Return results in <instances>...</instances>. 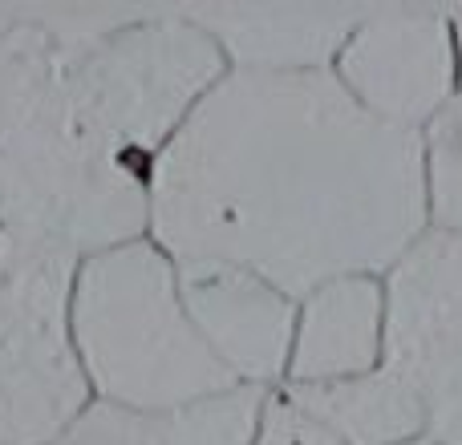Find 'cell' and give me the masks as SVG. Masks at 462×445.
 I'll list each match as a JSON object with an SVG mask.
<instances>
[{"label": "cell", "instance_id": "cell-1", "mask_svg": "<svg viewBox=\"0 0 462 445\" xmlns=\"http://www.w3.org/2000/svg\"><path fill=\"white\" fill-rule=\"evenodd\" d=\"M430 231L422 134L374 118L333 69L244 73L199 102L151 167V239L304 300L390 276Z\"/></svg>", "mask_w": 462, "mask_h": 445}, {"label": "cell", "instance_id": "cell-2", "mask_svg": "<svg viewBox=\"0 0 462 445\" xmlns=\"http://www.w3.org/2000/svg\"><path fill=\"white\" fill-rule=\"evenodd\" d=\"M0 231L78 259L151 235V175L89 138L65 53L24 8H0Z\"/></svg>", "mask_w": 462, "mask_h": 445}, {"label": "cell", "instance_id": "cell-3", "mask_svg": "<svg viewBox=\"0 0 462 445\" xmlns=\"http://www.w3.org/2000/svg\"><path fill=\"white\" fill-rule=\"evenodd\" d=\"M69 344L89 397L134 413H171L239 389L195 332L175 259L151 235L78 263Z\"/></svg>", "mask_w": 462, "mask_h": 445}, {"label": "cell", "instance_id": "cell-4", "mask_svg": "<svg viewBox=\"0 0 462 445\" xmlns=\"http://www.w3.org/2000/svg\"><path fill=\"white\" fill-rule=\"evenodd\" d=\"M224 73L219 45L183 8H143L122 29L65 53V86L81 126L143 175Z\"/></svg>", "mask_w": 462, "mask_h": 445}, {"label": "cell", "instance_id": "cell-5", "mask_svg": "<svg viewBox=\"0 0 462 445\" xmlns=\"http://www.w3.org/2000/svg\"><path fill=\"white\" fill-rule=\"evenodd\" d=\"M78 263L0 231V445H49L89 405L69 344Z\"/></svg>", "mask_w": 462, "mask_h": 445}, {"label": "cell", "instance_id": "cell-6", "mask_svg": "<svg viewBox=\"0 0 462 445\" xmlns=\"http://www.w3.org/2000/svg\"><path fill=\"white\" fill-rule=\"evenodd\" d=\"M385 365L426 405V438L462 445V235L426 231L385 276Z\"/></svg>", "mask_w": 462, "mask_h": 445}, {"label": "cell", "instance_id": "cell-7", "mask_svg": "<svg viewBox=\"0 0 462 445\" xmlns=\"http://www.w3.org/2000/svg\"><path fill=\"white\" fill-rule=\"evenodd\" d=\"M333 73L374 118L426 134L462 94L450 8H365Z\"/></svg>", "mask_w": 462, "mask_h": 445}, {"label": "cell", "instance_id": "cell-8", "mask_svg": "<svg viewBox=\"0 0 462 445\" xmlns=\"http://www.w3.org/2000/svg\"><path fill=\"white\" fill-rule=\"evenodd\" d=\"M179 295L216 360L244 389H284L296 300L263 276L224 259H175Z\"/></svg>", "mask_w": 462, "mask_h": 445}, {"label": "cell", "instance_id": "cell-9", "mask_svg": "<svg viewBox=\"0 0 462 445\" xmlns=\"http://www.w3.org/2000/svg\"><path fill=\"white\" fill-rule=\"evenodd\" d=\"M390 341L382 276H341L296 300V332L284 389H312L377 373Z\"/></svg>", "mask_w": 462, "mask_h": 445}, {"label": "cell", "instance_id": "cell-10", "mask_svg": "<svg viewBox=\"0 0 462 445\" xmlns=\"http://www.w3.org/2000/svg\"><path fill=\"white\" fill-rule=\"evenodd\" d=\"M219 45L227 69L312 73L333 69L365 8L312 5H191L183 8Z\"/></svg>", "mask_w": 462, "mask_h": 445}, {"label": "cell", "instance_id": "cell-11", "mask_svg": "<svg viewBox=\"0 0 462 445\" xmlns=\"http://www.w3.org/2000/svg\"><path fill=\"white\" fill-rule=\"evenodd\" d=\"M345 445H406L426 438V405L414 385L390 365L312 389H284Z\"/></svg>", "mask_w": 462, "mask_h": 445}, {"label": "cell", "instance_id": "cell-12", "mask_svg": "<svg viewBox=\"0 0 462 445\" xmlns=\"http://www.w3.org/2000/svg\"><path fill=\"white\" fill-rule=\"evenodd\" d=\"M263 389H231L171 413H134L126 445H252Z\"/></svg>", "mask_w": 462, "mask_h": 445}, {"label": "cell", "instance_id": "cell-13", "mask_svg": "<svg viewBox=\"0 0 462 445\" xmlns=\"http://www.w3.org/2000/svg\"><path fill=\"white\" fill-rule=\"evenodd\" d=\"M426 150V199H430V227L462 235V94L422 134Z\"/></svg>", "mask_w": 462, "mask_h": 445}, {"label": "cell", "instance_id": "cell-14", "mask_svg": "<svg viewBox=\"0 0 462 445\" xmlns=\"http://www.w3.org/2000/svg\"><path fill=\"white\" fill-rule=\"evenodd\" d=\"M252 445H345L328 425H320L300 401H292L284 389L268 393L260 409V425L252 433Z\"/></svg>", "mask_w": 462, "mask_h": 445}, {"label": "cell", "instance_id": "cell-15", "mask_svg": "<svg viewBox=\"0 0 462 445\" xmlns=\"http://www.w3.org/2000/svg\"><path fill=\"white\" fill-rule=\"evenodd\" d=\"M450 24H455V57H458V81H462V8H450Z\"/></svg>", "mask_w": 462, "mask_h": 445}, {"label": "cell", "instance_id": "cell-16", "mask_svg": "<svg viewBox=\"0 0 462 445\" xmlns=\"http://www.w3.org/2000/svg\"><path fill=\"white\" fill-rule=\"evenodd\" d=\"M406 445H439L434 438H418V441H406Z\"/></svg>", "mask_w": 462, "mask_h": 445}]
</instances>
